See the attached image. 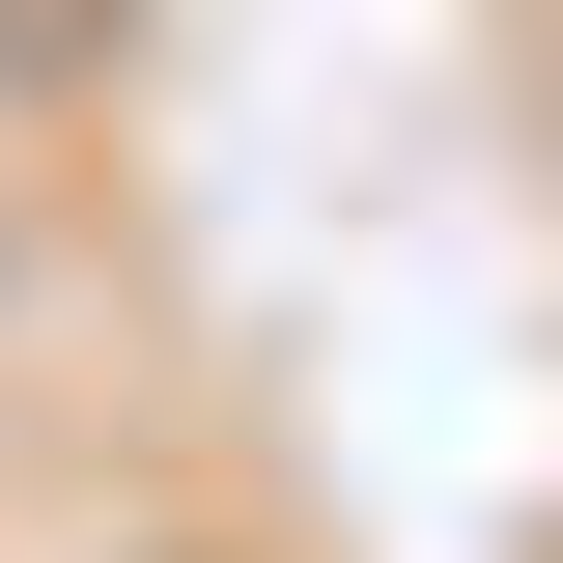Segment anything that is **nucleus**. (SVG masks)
Segmentation results:
<instances>
[{
	"mask_svg": "<svg viewBox=\"0 0 563 563\" xmlns=\"http://www.w3.org/2000/svg\"><path fill=\"white\" fill-rule=\"evenodd\" d=\"M113 57V0H0V85H85Z\"/></svg>",
	"mask_w": 563,
	"mask_h": 563,
	"instance_id": "f257e3e1",
	"label": "nucleus"
}]
</instances>
